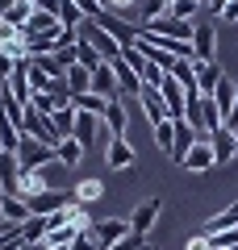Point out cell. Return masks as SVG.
Wrapping results in <instances>:
<instances>
[{"label": "cell", "instance_id": "obj_1", "mask_svg": "<svg viewBox=\"0 0 238 250\" xmlns=\"http://www.w3.org/2000/svg\"><path fill=\"white\" fill-rule=\"evenodd\" d=\"M54 159H59V154H54V146H46V142H38V138L21 134V146H17L21 171H42V167H50Z\"/></svg>", "mask_w": 238, "mask_h": 250}, {"label": "cell", "instance_id": "obj_2", "mask_svg": "<svg viewBox=\"0 0 238 250\" xmlns=\"http://www.w3.org/2000/svg\"><path fill=\"white\" fill-rule=\"evenodd\" d=\"M88 233L96 238L100 250H109V246H117L121 238H130V217H105V221H92Z\"/></svg>", "mask_w": 238, "mask_h": 250}, {"label": "cell", "instance_id": "obj_3", "mask_svg": "<svg viewBox=\"0 0 238 250\" xmlns=\"http://www.w3.org/2000/svg\"><path fill=\"white\" fill-rule=\"evenodd\" d=\"M79 38H88V42L96 46L100 54H105V62H113V59H121V46H117V38L109 34V29L100 25V21H84V25H79Z\"/></svg>", "mask_w": 238, "mask_h": 250}, {"label": "cell", "instance_id": "obj_4", "mask_svg": "<svg viewBox=\"0 0 238 250\" xmlns=\"http://www.w3.org/2000/svg\"><path fill=\"white\" fill-rule=\"evenodd\" d=\"M142 34H146V38H180V42H192V25L180 21V17H167V13L155 17V21H146Z\"/></svg>", "mask_w": 238, "mask_h": 250}, {"label": "cell", "instance_id": "obj_5", "mask_svg": "<svg viewBox=\"0 0 238 250\" xmlns=\"http://www.w3.org/2000/svg\"><path fill=\"white\" fill-rule=\"evenodd\" d=\"M71 200H75V196L59 192V188H46V192H38V196L25 200V208H29V217H50V213H59V208H67Z\"/></svg>", "mask_w": 238, "mask_h": 250}, {"label": "cell", "instance_id": "obj_6", "mask_svg": "<svg viewBox=\"0 0 238 250\" xmlns=\"http://www.w3.org/2000/svg\"><path fill=\"white\" fill-rule=\"evenodd\" d=\"M17 129H21V134H29V138H38V142H46V146H59V134H54L50 117H42L38 108H25V117H21Z\"/></svg>", "mask_w": 238, "mask_h": 250}, {"label": "cell", "instance_id": "obj_7", "mask_svg": "<svg viewBox=\"0 0 238 250\" xmlns=\"http://www.w3.org/2000/svg\"><path fill=\"white\" fill-rule=\"evenodd\" d=\"M213 54H217V29H213L209 21H196L192 25V59L196 62H213Z\"/></svg>", "mask_w": 238, "mask_h": 250}, {"label": "cell", "instance_id": "obj_8", "mask_svg": "<svg viewBox=\"0 0 238 250\" xmlns=\"http://www.w3.org/2000/svg\"><path fill=\"white\" fill-rule=\"evenodd\" d=\"M159 213H163V205H159V200H142V205L130 213V233H134V238H146V233L155 229Z\"/></svg>", "mask_w": 238, "mask_h": 250}, {"label": "cell", "instance_id": "obj_9", "mask_svg": "<svg viewBox=\"0 0 238 250\" xmlns=\"http://www.w3.org/2000/svg\"><path fill=\"white\" fill-rule=\"evenodd\" d=\"M113 75H117V88H121V100H125V96H142L146 83H142V75L134 71L125 59H113Z\"/></svg>", "mask_w": 238, "mask_h": 250}, {"label": "cell", "instance_id": "obj_10", "mask_svg": "<svg viewBox=\"0 0 238 250\" xmlns=\"http://www.w3.org/2000/svg\"><path fill=\"white\" fill-rule=\"evenodd\" d=\"M209 146H213V159H217V163H230L238 154V134L230 129V125H221V129L209 134Z\"/></svg>", "mask_w": 238, "mask_h": 250}, {"label": "cell", "instance_id": "obj_11", "mask_svg": "<svg viewBox=\"0 0 238 250\" xmlns=\"http://www.w3.org/2000/svg\"><path fill=\"white\" fill-rule=\"evenodd\" d=\"M184 171H192V175H205V171H213L217 167V159H213V146L209 142H196L192 150L184 154V163H180Z\"/></svg>", "mask_w": 238, "mask_h": 250}, {"label": "cell", "instance_id": "obj_12", "mask_svg": "<svg viewBox=\"0 0 238 250\" xmlns=\"http://www.w3.org/2000/svg\"><path fill=\"white\" fill-rule=\"evenodd\" d=\"M138 104H142V113H146V121H150V129H155V125H163V121H171V113H167V104H163V96H159L155 88H142V96H138Z\"/></svg>", "mask_w": 238, "mask_h": 250}, {"label": "cell", "instance_id": "obj_13", "mask_svg": "<svg viewBox=\"0 0 238 250\" xmlns=\"http://www.w3.org/2000/svg\"><path fill=\"white\" fill-rule=\"evenodd\" d=\"M125 100L117 96V100H109V108H105V117H100V129H105L109 138H125Z\"/></svg>", "mask_w": 238, "mask_h": 250}, {"label": "cell", "instance_id": "obj_14", "mask_svg": "<svg viewBox=\"0 0 238 250\" xmlns=\"http://www.w3.org/2000/svg\"><path fill=\"white\" fill-rule=\"evenodd\" d=\"M92 92L105 100H117L121 96V88H117V75H113V62H105V67H96L92 71Z\"/></svg>", "mask_w": 238, "mask_h": 250}, {"label": "cell", "instance_id": "obj_15", "mask_svg": "<svg viewBox=\"0 0 238 250\" xmlns=\"http://www.w3.org/2000/svg\"><path fill=\"white\" fill-rule=\"evenodd\" d=\"M171 121H176V146H171V159H176V163H184V154L196 146V129L184 121V117H171Z\"/></svg>", "mask_w": 238, "mask_h": 250}, {"label": "cell", "instance_id": "obj_16", "mask_svg": "<svg viewBox=\"0 0 238 250\" xmlns=\"http://www.w3.org/2000/svg\"><path fill=\"white\" fill-rule=\"evenodd\" d=\"M100 25H105L109 34L117 38V46H121V50H125V46H134V42H138V29H134L130 21H121V17H113V13H105V17H100Z\"/></svg>", "mask_w": 238, "mask_h": 250}, {"label": "cell", "instance_id": "obj_17", "mask_svg": "<svg viewBox=\"0 0 238 250\" xmlns=\"http://www.w3.org/2000/svg\"><path fill=\"white\" fill-rule=\"evenodd\" d=\"M105 163H109L113 171H121V167H134V150H130V142H125V138H109Z\"/></svg>", "mask_w": 238, "mask_h": 250}, {"label": "cell", "instance_id": "obj_18", "mask_svg": "<svg viewBox=\"0 0 238 250\" xmlns=\"http://www.w3.org/2000/svg\"><path fill=\"white\" fill-rule=\"evenodd\" d=\"M54 29H59V17H50L46 9H34L25 21V42L29 38H42V34H54Z\"/></svg>", "mask_w": 238, "mask_h": 250}, {"label": "cell", "instance_id": "obj_19", "mask_svg": "<svg viewBox=\"0 0 238 250\" xmlns=\"http://www.w3.org/2000/svg\"><path fill=\"white\" fill-rule=\"evenodd\" d=\"M159 96H163V104H167V113H171V117H184V88H180L171 75L159 83Z\"/></svg>", "mask_w": 238, "mask_h": 250}, {"label": "cell", "instance_id": "obj_20", "mask_svg": "<svg viewBox=\"0 0 238 250\" xmlns=\"http://www.w3.org/2000/svg\"><path fill=\"white\" fill-rule=\"evenodd\" d=\"M71 108H75V113H92V117H105L109 100H105V96H96V92H79V96H71Z\"/></svg>", "mask_w": 238, "mask_h": 250}, {"label": "cell", "instance_id": "obj_21", "mask_svg": "<svg viewBox=\"0 0 238 250\" xmlns=\"http://www.w3.org/2000/svg\"><path fill=\"white\" fill-rule=\"evenodd\" d=\"M46 188H54V184L42 175V171H21V188H17V196H21V200H29V196H38V192H46Z\"/></svg>", "mask_w": 238, "mask_h": 250}, {"label": "cell", "instance_id": "obj_22", "mask_svg": "<svg viewBox=\"0 0 238 250\" xmlns=\"http://www.w3.org/2000/svg\"><path fill=\"white\" fill-rule=\"evenodd\" d=\"M75 121H79V113L75 108H59V113H50V125H54V134H59V142L63 138H75Z\"/></svg>", "mask_w": 238, "mask_h": 250}, {"label": "cell", "instance_id": "obj_23", "mask_svg": "<svg viewBox=\"0 0 238 250\" xmlns=\"http://www.w3.org/2000/svg\"><path fill=\"white\" fill-rule=\"evenodd\" d=\"M213 100H217L221 117H230V113H234V100H238V88H234V80H226V75H221V80H217V88H213Z\"/></svg>", "mask_w": 238, "mask_h": 250}, {"label": "cell", "instance_id": "obj_24", "mask_svg": "<svg viewBox=\"0 0 238 250\" xmlns=\"http://www.w3.org/2000/svg\"><path fill=\"white\" fill-rule=\"evenodd\" d=\"M75 62H79V67H88V71H96V67H105V54H100L88 38H79V42H75Z\"/></svg>", "mask_w": 238, "mask_h": 250}, {"label": "cell", "instance_id": "obj_25", "mask_svg": "<svg viewBox=\"0 0 238 250\" xmlns=\"http://www.w3.org/2000/svg\"><path fill=\"white\" fill-rule=\"evenodd\" d=\"M217 80H221L217 62H196V92H201V96H213Z\"/></svg>", "mask_w": 238, "mask_h": 250}, {"label": "cell", "instance_id": "obj_26", "mask_svg": "<svg viewBox=\"0 0 238 250\" xmlns=\"http://www.w3.org/2000/svg\"><path fill=\"white\" fill-rule=\"evenodd\" d=\"M96 129H100V117H92V113H79V121H75V142L88 150L92 146V138H96Z\"/></svg>", "mask_w": 238, "mask_h": 250}, {"label": "cell", "instance_id": "obj_27", "mask_svg": "<svg viewBox=\"0 0 238 250\" xmlns=\"http://www.w3.org/2000/svg\"><path fill=\"white\" fill-rule=\"evenodd\" d=\"M63 80H67V88H71V96H79V92H92V71L88 67H67V75H63Z\"/></svg>", "mask_w": 238, "mask_h": 250}, {"label": "cell", "instance_id": "obj_28", "mask_svg": "<svg viewBox=\"0 0 238 250\" xmlns=\"http://www.w3.org/2000/svg\"><path fill=\"white\" fill-rule=\"evenodd\" d=\"M54 154H59V163H63V167H75V163L84 159V146H79L75 138H63V142L54 146Z\"/></svg>", "mask_w": 238, "mask_h": 250}, {"label": "cell", "instance_id": "obj_29", "mask_svg": "<svg viewBox=\"0 0 238 250\" xmlns=\"http://www.w3.org/2000/svg\"><path fill=\"white\" fill-rule=\"evenodd\" d=\"M84 21H88V17L79 13L75 0H63V4H59V25H63V29H79Z\"/></svg>", "mask_w": 238, "mask_h": 250}, {"label": "cell", "instance_id": "obj_30", "mask_svg": "<svg viewBox=\"0 0 238 250\" xmlns=\"http://www.w3.org/2000/svg\"><path fill=\"white\" fill-rule=\"evenodd\" d=\"M0 213L9 217L13 225H25V221H29V208H25V200H21V196H4V205H0Z\"/></svg>", "mask_w": 238, "mask_h": 250}, {"label": "cell", "instance_id": "obj_31", "mask_svg": "<svg viewBox=\"0 0 238 250\" xmlns=\"http://www.w3.org/2000/svg\"><path fill=\"white\" fill-rule=\"evenodd\" d=\"M100 196H105V184H100V179H79V188H75L79 205H92V200H100Z\"/></svg>", "mask_w": 238, "mask_h": 250}, {"label": "cell", "instance_id": "obj_32", "mask_svg": "<svg viewBox=\"0 0 238 250\" xmlns=\"http://www.w3.org/2000/svg\"><path fill=\"white\" fill-rule=\"evenodd\" d=\"M46 229H50L46 217H29V221L21 225V238H25V242H46Z\"/></svg>", "mask_w": 238, "mask_h": 250}, {"label": "cell", "instance_id": "obj_33", "mask_svg": "<svg viewBox=\"0 0 238 250\" xmlns=\"http://www.w3.org/2000/svg\"><path fill=\"white\" fill-rule=\"evenodd\" d=\"M196 13H201L196 0H171V4H167V17H180V21H188V25H192Z\"/></svg>", "mask_w": 238, "mask_h": 250}, {"label": "cell", "instance_id": "obj_34", "mask_svg": "<svg viewBox=\"0 0 238 250\" xmlns=\"http://www.w3.org/2000/svg\"><path fill=\"white\" fill-rule=\"evenodd\" d=\"M155 142H159V150H167V154H171V146H176V121L155 125Z\"/></svg>", "mask_w": 238, "mask_h": 250}, {"label": "cell", "instance_id": "obj_35", "mask_svg": "<svg viewBox=\"0 0 238 250\" xmlns=\"http://www.w3.org/2000/svg\"><path fill=\"white\" fill-rule=\"evenodd\" d=\"M34 62L42 67L46 75H50V80H63V75H67V67L59 62V54H54V50H50V54H42V59H34Z\"/></svg>", "mask_w": 238, "mask_h": 250}, {"label": "cell", "instance_id": "obj_36", "mask_svg": "<svg viewBox=\"0 0 238 250\" xmlns=\"http://www.w3.org/2000/svg\"><path fill=\"white\" fill-rule=\"evenodd\" d=\"M25 80H29V92H46V88H50V75H46L34 59H29V71H25Z\"/></svg>", "mask_w": 238, "mask_h": 250}, {"label": "cell", "instance_id": "obj_37", "mask_svg": "<svg viewBox=\"0 0 238 250\" xmlns=\"http://www.w3.org/2000/svg\"><path fill=\"white\" fill-rule=\"evenodd\" d=\"M138 13H142V21H155V17L167 13V4L163 0H138Z\"/></svg>", "mask_w": 238, "mask_h": 250}, {"label": "cell", "instance_id": "obj_38", "mask_svg": "<svg viewBox=\"0 0 238 250\" xmlns=\"http://www.w3.org/2000/svg\"><path fill=\"white\" fill-rule=\"evenodd\" d=\"M121 59L130 62V67H134V71H138V75L146 71V59H142V50H138V46H125V50H121Z\"/></svg>", "mask_w": 238, "mask_h": 250}, {"label": "cell", "instance_id": "obj_39", "mask_svg": "<svg viewBox=\"0 0 238 250\" xmlns=\"http://www.w3.org/2000/svg\"><path fill=\"white\" fill-rule=\"evenodd\" d=\"M13 67H17V59H13L9 50H0V83H9V75H13Z\"/></svg>", "mask_w": 238, "mask_h": 250}, {"label": "cell", "instance_id": "obj_40", "mask_svg": "<svg viewBox=\"0 0 238 250\" xmlns=\"http://www.w3.org/2000/svg\"><path fill=\"white\" fill-rule=\"evenodd\" d=\"M71 250H100V246H96V238H92V233L84 229V233H79L75 242H71Z\"/></svg>", "mask_w": 238, "mask_h": 250}, {"label": "cell", "instance_id": "obj_41", "mask_svg": "<svg viewBox=\"0 0 238 250\" xmlns=\"http://www.w3.org/2000/svg\"><path fill=\"white\" fill-rule=\"evenodd\" d=\"M142 246H146V238H134L130 233V238H121L117 246H109V250H142Z\"/></svg>", "mask_w": 238, "mask_h": 250}, {"label": "cell", "instance_id": "obj_42", "mask_svg": "<svg viewBox=\"0 0 238 250\" xmlns=\"http://www.w3.org/2000/svg\"><path fill=\"white\" fill-rule=\"evenodd\" d=\"M188 250H213V242L205 233H196V238H188Z\"/></svg>", "mask_w": 238, "mask_h": 250}, {"label": "cell", "instance_id": "obj_43", "mask_svg": "<svg viewBox=\"0 0 238 250\" xmlns=\"http://www.w3.org/2000/svg\"><path fill=\"white\" fill-rule=\"evenodd\" d=\"M226 125H230V129H238V100H234V113L226 117Z\"/></svg>", "mask_w": 238, "mask_h": 250}, {"label": "cell", "instance_id": "obj_44", "mask_svg": "<svg viewBox=\"0 0 238 250\" xmlns=\"http://www.w3.org/2000/svg\"><path fill=\"white\" fill-rule=\"evenodd\" d=\"M138 0H113V9H134Z\"/></svg>", "mask_w": 238, "mask_h": 250}, {"label": "cell", "instance_id": "obj_45", "mask_svg": "<svg viewBox=\"0 0 238 250\" xmlns=\"http://www.w3.org/2000/svg\"><path fill=\"white\" fill-rule=\"evenodd\" d=\"M13 9V0H0V17H4V13H9Z\"/></svg>", "mask_w": 238, "mask_h": 250}, {"label": "cell", "instance_id": "obj_46", "mask_svg": "<svg viewBox=\"0 0 238 250\" xmlns=\"http://www.w3.org/2000/svg\"><path fill=\"white\" fill-rule=\"evenodd\" d=\"M46 250H71V246H46Z\"/></svg>", "mask_w": 238, "mask_h": 250}, {"label": "cell", "instance_id": "obj_47", "mask_svg": "<svg viewBox=\"0 0 238 250\" xmlns=\"http://www.w3.org/2000/svg\"><path fill=\"white\" fill-rule=\"evenodd\" d=\"M0 205H4V188H0Z\"/></svg>", "mask_w": 238, "mask_h": 250}, {"label": "cell", "instance_id": "obj_48", "mask_svg": "<svg viewBox=\"0 0 238 250\" xmlns=\"http://www.w3.org/2000/svg\"><path fill=\"white\" fill-rule=\"evenodd\" d=\"M196 4H201V9H205V4H209V0H196Z\"/></svg>", "mask_w": 238, "mask_h": 250}, {"label": "cell", "instance_id": "obj_49", "mask_svg": "<svg viewBox=\"0 0 238 250\" xmlns=\"http://www.w3.org/2000/svg\"><path fill=\"white\" fill-rule=\"evenodd\" d=\"M29 4H34V9H38V4H42V0H29Z\"/></svg>", "mask_w": 238, "mask_h": 250}, {"label": "cell", "instance_id": "obj_50", "mask_svg": "<svg viewBox=\"0 0 238 250\" xmlns=\"http://www.w3.org/2000/svg\"><path fill=\"white\" fill-rule=\"evenodd\" d=\"M226 250H238V246H226Z\"/></svg>", "mask_w": 238, "mask_h": 250}, {"label": "cell", "instance_id": "obj_51", "mask_svg": "<svg viewBox=\"0 0 238 250\" xmlns=\"http://www.w3.org/2000/svg\"><path fill=\"white\" fill-rule=\"evenodd\" d=\"M163 4H171V0H163Z\"/></svg>", "mask_w": 238, "mask_h": 250}, {"label": "cell", "instance_id": "obj_52", "mask_svg": "<svg viewBox=\"0 0 238 250\" xmlns=\"http://www.w3.org/2000/svg\"><path fill=\"white\" fill-rule=\"evenodd\" d=\"M234 134H238V129H234Z\"/></svg>", "mask_w": 238, "mask_h": 250}]
</instances>
